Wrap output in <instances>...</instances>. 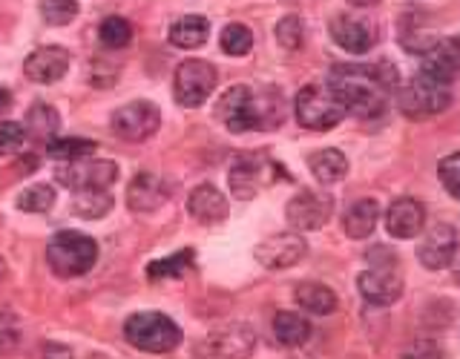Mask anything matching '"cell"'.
<instances>
[{"label": "cell", "mask_w": 460, "mask_h": 359, "mask_svg": "<svg viewBox=\"0 0 460 359\" xmlns=\"http://www.w3.org/2000/svg\"><path fill=\"white\" fill-rule=\"evenodd\" d=\"M308 253V244L302 239L296 230L294 233H277V236H268L265 241L256 244V258L259 265L268 267V270H285V267H294L296 262H302Z\"/></svg>", "instance_id": "cell-13"}, {"label": "cell", "mask_w": 460, "mask_h": 359, "mask_svg": "<svg viewBox=\"0 0 460 359\" xmlns=\"http://www.w3.org/2000/svg\"><path fill=\"white\" fill-rule=\"evenodd\" d=\"M256 348V334L248 325H227L196 342L193 359H251Z\"/></svg>", "instance_id": "cell-8"}, {"label": "cell", "mask_w": 460, "mask_h": 359, "mask_svg": "<svg viewBox=\"0 0 460 359\" xmlns=\"http://www.w3.org/2000/svg\"><path fill=\"white\" fill-rule=\"evenodd\" d=\"M438 172H440V181H443L446 190H449L455 198H460V153L446 155L438 167Z\"/></svg>", "instance_id": "cell-37"}, {"label": "cell", "mask_w": 460, "mask_h": 359, "mask_svg": "<svg viewBox=\"0 0 460 359\" xmlns=\"http://www.w3.org/2000/svg\"><path fill=\"white\" fill-rule=\"evenodd\" d=\"M170 198V184L155 172H138L127 187V207L133 213H153Z\"/></svg>", "instance_id": "cell-18"}, {"label": "cell", "mask_w": 460, "mask_h": 359, "mask_svg": "<svg viewBox=\"0 0 460 359\" xmlns=\"http://www.w3.org/2000/svg\"><path fill=\"white\" fill-rule=\"evenodd\" d=\"M43 359H72V351L61 342H47V348H43Z\"/></svg>", "instance_id": "cell-40"}, {"label": "cell", "mask_w": 460, "mask_h": 359, "mask_svg": "<svg viewBox=\"0 0 460 359\" xmlns=\"http://www.w3.org/2000/svg\"><path fill=\"white\" fill-rule=\"evenodd\" d=\"M216 90V69L208 61H199V57H190V61L179 64L176 78H172V95L181 107L196 109L213 95Z\"/></svg>", "instance_id": "cell-9"}, {"label": "cell", "mask_w": 460, "mask_h": 359, "mask_svg": "<svg viewBox=\"0 0 460 359\" xmlns=\"http://www.w3.org/2000/svg\"><path fill=\"white\" fill-rule=\"evenodd\" d=\"M397 81V69L388 64H337L328 75V90L342 101L345 109L359 115V118H377L383 115Z\"/></svg>", "instance_id": "cell-1"}, {"label": "cell", "mask_w": 460, "mask_h": 359, "mask_svg": "<svg viewBox=\"0 0 460 359\" xmlns=\"http://www.w3.org/2000/svg\"><path fill=\"white\" fill-rule=\"evenodd\" d=\"M47 262L55 276L61 279L84 276L98 262V244L95 239L78 233V230H61L47 244Z\"/></svg>", "instance_id": "cell-3"}, {"label": "cell", "mask_w": 460, "mask_h": 359, "mask_svg": "<svg viewBox=\"0 0 460 359\" xmlns=\"http://www.w3.org/2000/svg\"><path fill=\"white\" fill-rule=\"evenodd\" d=\"M452 104L449 83H440L429 75H414L402 90L397 92V107L409 118H431V115L443 112Z\"/></svg>", "instance_id": "cell-6"}, {"label": "cell", "mask_w": 460, "mask_h": 359, "mask_svg": "<svg viewBox=\"0 0 460 359\" xmlns=\"http://www.w3.org/2000/svg\"><path fill=\"white\" fill-rule=\"evenodd\" d=\"M124 337L138 351L170 354L181 345V328L172 322L167 313L144 311V313H133L124 322Z\"/></svg>", "instance_id": "cell-4"}, {"label": "cell", "mask_w": 460, "mask_h": 359, "mask_svg": "<svg viewBox=\"0 0 460 359\" xmlns=\"http://www.w3.org/2000/svg\"><path fill=\"white\" fill-rule=\"evenodd\" d=\"M98 144L90 141V138H52L47 144V155L55 158V162H78V158H86V155H95Z\"/></svg>", "instance_id": "cell-29"}, {"label": "cell", "mask_w": 460, "mask_h": 359, "mask_svg": "<svg viewBox=\"0 0 460 359\" xmlns=\"http://www.w3.org/2000/svg\"><path fill=\"white\" fill-rule=\"evenodd\" d=\"M162 124V112L153 101H129L112 112V133L121 141H147Z\"/></svg>", "instance_id": "cell-10"}, {"label": "cell", "mask_w": 460, "mask_h": 359, "mask_svg": "<svg viewBox=\"0 0 460 359\" xmlns=\"http://www.w3.org/2000/svg\"><path fill=\"white\" fill-rule=\"evenodd\" d=\"M26 141V129L14 121H0V158L14 155Z\"/></svg>", "instance_id": "cell-36"}, {"label": "cell", "mask_w": 460, "mask_h": 359, "mask_svg": "<svg viewBox=\"0 0 460 359\" xmlns=\"http://www.w3.org/2000/svg\"><path fill=\"white\" fill-rule=\"evenodd\" d=\"M273 176V167L265 162V158H259V155H239L236 158V164L230 167V190H234V196L239 201H251L256 193H259V187L268 184Z\"/></svg>", "instance_id": "cell-15"}, {"label": "cell", "mask_w": 460, "mask_h": 359, "mask_svg": "<svg viewBox=\"0 0 460 359\" xmlns=\"http://www.w3.org/2000/svg\"><path fill=\"white\" fill-rule=\"evenodd\" d=\"M55 205V190L49 184H32L18 196V210L23 213H47Z\"/></svg>", "instance_id": "cell-33"}, {"label": "cell", "mask_w": 460, "mask_h": 359, "mask_svg": "<svg viewBox=\"0 0 460 359\" xmlns=\"http://www.w3.org/2000/svg\"><path fill=\"white\" fill-rule=\"evenodd\" d=\"M294 112L299 127L305 129H316V133H325V129H334L349 109L342 107V101L328 90V86L320 83H308L305 90H299L296 101H294Z\"/></svg>", "instance_id": "cell-5"}, {"label": "cell", "mask_w": 460, "mask_h": 359, "mask_svg": "<svg viewBox=\"0 0 460 359\" xmlns=\"http://www.w3.org/2000/svg\"><path fill=\"white\" fill-rule=\"evenodd\" d=\"M219 47L230 57H242V55H248L253 49V32L248 26H242V23H227L222 29V35H219Z\"/></svg>", "instance_id": "cell-32"}, {"label": "cell", "mask_w": 460, "mask_h": 359, "mask_svg": "<svg viewBox=\"0 0 460 359\" xmlns=\"http://www.w3.org/2000/svg\"><path fill=\"white\" fill-rule=\"evenodd\" d=\"M9 101H12V95H9L6 90H0V109H4V107H9Z\"/></svg>", "instance_id": "cell-42"}, {"label": "cell", "mask_w": 460, "mask_h": 359, "mask_svg": "<svg viewBox=\"0 0 460 359\" xmlns=\"http://www.w3.org/2000/svg\"><path fill=\"white\" fill-rule=\"evenodd\" d=\"M55 179L61 181L66 190H110L112 181L119 179V167L110 158H78V162H66L55 170Z\"/></svg>", "instance_id": "cell-7"}, {"label": "cell", "mask_w": 460, "mask_h": 359, "mask_svg": "<svg viewBox=\"0 0 460 359\" xmlns=\"http://www.w3.org/2000/svg\"><path fill=\"white\" fill-rule=\"evenodd\" d=\"M359 293H363L366 302L371 305H394V302L402 296V276L397 262H383V265H371L366 273H359L357 279Z\"/></svg>", "instance_id": "cell-12"}, {"label": "cell", "mask_w": 460, "mask_h": 359, "mask_svg": "<svg viewBox=\"0 0 460 359\" xmlns=\"http://www.w3.org/2000/svg\"><path fill=\"white\" fill-rule=\"evenodd\" d=\"M296 305L308 313H316V316H328L337 311V293L331 291L328 285H320V282H302L296 285Z\"/></svg>", "instance_id": "cell-24"}, {"label": "cell", "mask_w": 460, "mask_h": 359, "mask_svg": "<svg viewBox=\"0 0 460 359\" xmlns=\"http://www.w3.org/2000/svg\"><path fill=\"white\" fill-rule=\"evenodd\" d=\"M455 285H457V287H460V265H457V267H455Z\"/></svg>", "instance_id": "cell-43"}, {"label": "cell", "mask_w": 460, "mask_h": 359, "mask_svg": "<svg viewBox=\"0 0 460 359\" xmlns=\"http://www.w3.org/2000/svg\"><path fill=\"white\" fill-rule=\"evenodd\" d=\"M18 339H21V330H18V322H14V316L0 313V356H6L18 348Z\"/></svg>", "instance_id": "cell-38"}, {"label": "cell", "mask_w": 460, "mask_h": 359, "mask_svg": "<svg viewBox=\"0 0 460 359\" xmlns=\"http://www.w3.org/2000/svg\"><path fill=\"white\" fill-rule=\"evenodd\" d=\"M460 69V55L455 49L452 40H438L435 47H429L423 52V75L435 78L440 83H452Z\"/></svg>", "instance_id": "cell-21"}, {"label": "cell", "mask_w": 460, "mask_h": 359, "mask_svg": "<svg viewBox=\"0 0 460 359\" xmlns=\"http://www.w3.org/2000/svg\"><path fill=\"white\" fill-rule=\"evenodd\" d=\"M187 213L201 224H216L227 219V198L222 196L219 187L213 184H199L187 198Z\"/></svg>", "instance_id": "cell-20"}, {"label": "cell", "mask_w": 460, "mask_h": 359, "mask_svg": "<svg viewBox=\"0 0 460 359\" xmlns=\"http://www.w3.org/2000/svg\"><path fill=\"white\" fill-rule=\"evenodd\" d=\"M43 21L52 26H66L75 21L78 14V0H38Z\"/></svg>", "instance_id": "cell-34"}, {"label": "cell", "mask_w": 460, "mask_h": 359, "mask_svg": "<svg viewBox=\"0 0 460 359\" xmlns=\"http://www.w3.org/2000/svg\"><path fill=\"white\" fill-rule=\"evenodd\" d=\"M23 72L35 83H55L69 72V52L61 47H40L23 61Z\"/></svg>", "instance_id": "cell-19"}, {"label": "cell", "mask_w": 460, "mask_h": 359, "mask_svg": "<svg viewBox=\"0 0 460 359\" xmlns=\"http://www.w3.org/2000/svg\"><path fill=\"white\" fill-rule=\"evenodd\" d=\"M112 210L110 190H78L72 193V213L78 219H104Z\"/></svg>", "instance_id": "cell-28"}, {"label": "cell", "mask_w": 460, "mask_h": 359, "mask_svg": "<svg viewBox=\"0 0 460 359\" xmlns=\"http://www.w3.org/2000/svg\"><path fill=\"white\" fill-rule=\"evenodd\" d=\"M277 40L291 52L302 47V40H305V26H302L296 14H285V18L277 23Z\"/></svg>", "instance_id": "cell-35"}, {"label": "cell", "mask_w": 460, "mask_h": 359, "mask_svg": "<svg viewBox=\"0 0 460 359\" xmlns=\"http://www.w3.org/2000/svg\"><path fill=\"white\" fill-rule=\"evenodd\" d=\"M457 256V233L452 224H435L426 233V239L420 241V250H417V258H420V265L429 267V270H443L455 262Z\"/></svg>", "instance_id": "cell-16"}, {"label": "cell", "mask_w": 460, "mask_h": 359, "mask_svg": "<svg viewBox=\"0 0 460 359\" xmlns=\"http://www.w3.org/2000/svg\"><path fill=\"white\" fill-rule=\"evenodd\" d=\"M308 167H311L314 179L320 181V184H337V181L345 179V172H349V158H345L340 150L328 147V150L311 153Z\"/></svg>", "instance_id": "cell-25"}, {"label": "cell", "mask_w": 460, "mask_h": 359, "mask_svg": "<svg viewBox=\"0 0 460 359\" xmlns=\"http://www.w3.org/2000/svg\"><path fill=\"white\" fill-rule=\"evenodd\" d=\"M285 101L277 90L256 92L251 86L236 83L219 95L213 115L219 118L230 133H248V129H273L285 118Z\"/></svg>", "instance_id": "cell-2"}, {"label": "cell", "mask_w": 460, "mask_h": 359, "mask_svg": "<svg viewBox=\"0 0 460 359\" xmlns=\"http://www.w3.org/2000/svg\"><path fill=\"white\" fill-rule=\"evenodd\" d=\"M273 334H277V339L288 345V348H299V345H305L311 337V322L299 313L282 311L273 316Z\"/></svg>", "instance_id": "cell-26"}, {"label": "cell", "mask_w": 460, "mask_h": 359, "mask_svg": "<svg viewBox=\"0 0 460 359\" xmlns=\"http://www.w3.org/2000/svg\"><path fill=\"white\" fill-rule=\"evenodd\" d=\"M331 213H334V198L320 190H299L285 207V219L296 233H308V230H320Z\"/></svg>", "instance_id": "cell-11"}, {"label": "cell", "mask_w": 460, "mask_h": 359, "mask_svg": "<svg viewBox=\"0 0 460 359\" xmlns=\"http://www.w3.org/2000/svg\"><path fill=\"white\" fill-rule=\"evenodd\" d=\"M452 43H455V49H457V55H460V38H452Z\"/></svg>", "instance_id": "cell-44"}, {"label": "cell", "mask_w": 460, "mask_h": 359, "mask_svg": "<svg viewBox=\"0 0 460 359\" xmlns=\"http://www.w3.org/2000/svg\"><path fill=\"white\" fill-rule=\"evenodd\" d=\"M380 222V205L374 198H359L345 210L342 215V230L349 239H368L374 227Z\"/></svg>", "instance_id": "cell-22"}, {"label": "cell", "mask_w": 460, "mask_h": 359, "mask_svg": "<svg viewBox=\"0 0 460 359\" xmlns=\"http://www.w3.org/2000/svg\"><path fill=\"white\" fill-rule=\"evenodd\" d=\"M98 38L107 49H124L127 43L133 40V26H129V21H124L121 14H110V18L101 21Z\"/></svg>", "instance_id": "cell-31"}, {"label": "cell", "mask_w": 460, "mask_h": 359, "mask_svg": "<svg viewBox=\"0 0 460 359\" xmlns=\"http://www.w3.org/2000/svg\"><path fill=\"white\" fill-rule=\"evenodd\" d=\"M210 35V23L201 14H184L170 26V43L179 49H199Z\"/></svg>", "instance_id": "cell-23"}, {"label": "cell", "mask_w": 460, "mask_h": 359, "mask_svg": "<svg viewBox=\"0 0 460 359\" xmlns=\"http://www.w3.org/2000/svg\"><path fill=\"white\" fill-rule=\"evenodd\" d=\"M402 359H446L438 348H431V345H417V348H411Z\"/></svg>", "instance_id": "cell-39"}, {"label": "cell", "mask_w": 460, "mask_h": 359, "mask_svg": "<svg viewBox=\"0 0 460 359\" xmlns=\"http://www.w3.org/2000/svg\"><path fill=\"white\" fill-rule=\"evenodd\" d=\"M26 136H32L35 141H52L58 138V129H61V118H58L55 107L49 104H32L26 112Z\"/></svg>", "instance_id": "cell-27"}, {"label": "cell", "mask_w": 460, "mask_h": 359, "mask_svg": "<svg viewBox=\"0 0 460 359\" xmlns=\"http://www.w3.org/2000/svg\"><path fill=\"white\" fill-rule=\"evenodd\" d=\"M331 38L345 52L366 55L377 43V26L366 18H354V14H337L331 21Z\"/></svg>", "instance_id": "cell-14"}, {"label": "cell", "mask_w": 460, "mask_h": 359, "mask_svg": "<svg viewBox=\"0 0 460 359\" xmlns=\"http://www.w3.org/2000/svg\"><path fill=\"white\" fill-rule=\"evenodd\" d=\"M193 262H196L193 248H184V250L172 253V256H167V258H158V262H150L147 276H150V279H179V276H184V273L193 267Z\"/></svg>", "instance_id": "cell-30"}, {"label": "cell", "mask_w": 460, "mask_h": 359, "mask_svg": "<svg viewBox=\"0 0 460 359\" xmlns=\"http://www.w3.org/2000/svg\"><path fill=\"white\" fill-rule=\"evenodd\" d=\"M351 6H357V9H368V6H377L380 0H349Z\"/></svg>", "instance_id": "cell-41"}, {"label": "cell", "mask_w": 460, "mask_h": 359, "mask_svg": "<svg viewBox=\"0 0 460 359\" xmlns=\"http://www.w3.org/2000/svg\"><path fill=\"white\" fill-rule=\"evenodd\" d=\"M426 224V210L417 198H394L385 210V230L394 239H414L420 236V230Z\"/></svg>", "instance_id": "cell-17"}]
</instances>
